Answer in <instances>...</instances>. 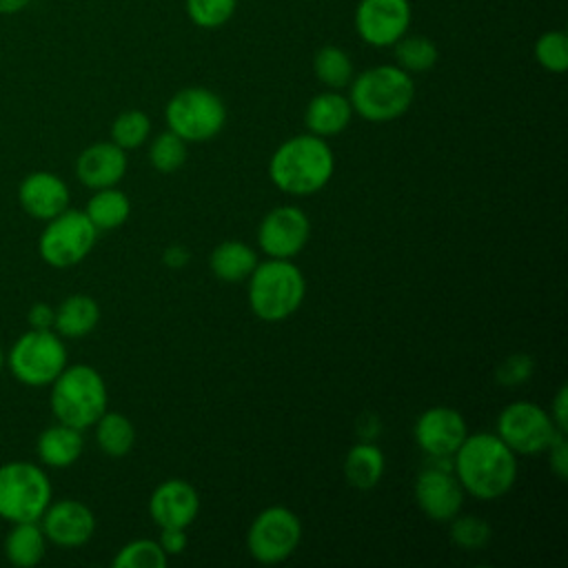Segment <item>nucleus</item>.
<instances>
[{
	"mask_svg": "<svg viewBox=\"0 0 568 568\" xmlns=\"http://www.w3.org/2000/svg\"><path fill=\"white\" fill-rule=\"evenodd\" d=\"M453 473L466 495L493 501L515 486L517 455L497 433H468L453 455Z\"/></svg>",
	"mask_w": 568,
	"mask_h": 568,
	"instance_id": "1",
	"label": "nucleus"
},
{
	"mask_svg": "<svg viewBox=\"0 0 568 568\" xmlns=\"http://www.w3.org/2000/svg\"><path fill=\"white\" fill-rule=\"evenodd\" d=\"M335 173V155L326 138L300 133L284 140L268 160L271 182L288 195H313Z\"/></svg>",
	"mask_w": 568,
	"mask_h": 568,
	"instance_id": "2",
	"label": "nucleus"
},
{
	"mask_svg": "<svg viewBox=\"0 0 568 568\" xmlns=\"http://www.w3.org/2000/svg\"><path fill=\"white\" fill-rule=\"evenodd\" d=\"M346 89L353 113L375 124L402 118L415 100L413 75L397 64L368 67L355 73Z\"/></svg>",
	"mask_w": 568,
	"mask_h": 568,
	"instance_id": "3",
	"label": "nucleus"
},
{
	"mask_svg": "<svg viewBox=\"0 0 568 568\" xmlns=\"http://www.w3.org/2000/svg\"><path fill=\"white\" fill-rule=\"evenodd\" d=\"M49 386V404L55 422L84 430L106 410V382L100 371L89 364H67Z\"/></svg>",
	"mask_w": 568,
	"mask_h": 568,
	"instance_id": "4",
	"label": "nucleus"
},
{
	"mask_svg": "<svg viewBox=\"0 0 568 568\" xmlns=\"http://www.w3.org/2000/svg\"><path fill=\"white\" fill-rule=\"evenodd\" d=\"M248 280V306L264 322L288 320L304 302L306 280L291 260L257 262Z\"/></svg>",
	"mask_w": 568,
	"mask_h": 568,
	"instance_id": "5",
	"label": "nucleus"
},
{
	"mask_svg": "<svg viewBox=\"0 0 568 568\" xmlns=\"http://www.w3.org/2000/svg\"><path fill=\"white\" fill-rule=\"evenodd\" d=\"M51 499L53 488L42 464L24 459L0 464V519L40 521Z\"/></svg>",
	"mask_w": 568,
	"mask_h": 568,
	"instance_id": "6",
	"label": "nucleus"
},
{
	"mask_svg": "<svg viewBox=\"0 0 568 568\" xmlns=\"http://www.w3.org/2000/svg\"><path fill=\"white\" fill-rule=\"evenodd\" d=\"M226 115L224 100L206 87H184L164 106L166 129L184 142L213 140L224 129Z\"/></svg>",
	"mask_w": 568,
	"mask_h": 568,
	"instance_id": "7",
	"label": "nucleus"
},
{
	"mask_svg": "<svg viewBox=\"0 0 568 568\" xmlns=\"http://www.w3.org/2000/svg\"><path fill=\"white\" fill-rule=\"evenodd\" d=\"M24 386H49L67 366V346L53 328L24 331L4 359Z\"/></svg>",
	"mask_w": 568,
	"mask_h": 568,
	"instance_id": "8",
	"label": "nucleus"
},
{
	"mask_svg": "<svg viewBox=\"0 0 568 568\" xmlns=\"http://www.w3.org/2000/svg\"><path fill=\"white\" fill-rule=\"evenodd\" d=\"M98 233L84 211L69 206L47 220L38 237V253L53 268H71L93 251Z\"/></svg>",
	"mask_w": 568,
	"mask_h": 568,
	"instance_id": "9",
	"label": "nucleus"
},
{
	"mask_svg": "<svg viewBox=\"0 0 568 568\" xmlns=\"http://www.w3.org/2000/svg\"><path fill=\"white\" fill-rule=\"evenodd\" d=\"M495 433L515 455H539L546 453L561 430L546 408L528 399H517L499 410Z\"/></svg>",
	"mask_w": 568,
	"mask_h": 568,
	"instance_id": "10",
	"label": "nucleus"
},
{
	"mask_svg": "<svg viewBox=\"0 0 568 568\" xmlns=\"http://www.w3.org/2000/svg\"><path fill=\"white\" fill-rule=\"evenodd\" d=\"M302 541V521L286 506L260 510L246 532V550L260 564H280L288 559Z\"/></svg>",
	"mask_w": 568,
	"mask_h": 568,
	"instance_id": "11",
	"label": "nucleus"
},
{
	"mask_svg": "<svg viewBox=\"0 0 568 568\" xmlns=\"http://www.w3.org/2000/svg\"><path fill=\"white\" fill-rule=\"evenodd\" d=\"M464 488L453 473V457H428L415 479V501L433 521H450L464 506Z\"/></svg>",
	"mask_w": 568,
	"mask_h": 568,
	"instance_id": "12",
	"label": "nucleus"
},
{
	"mask_svg": "<svg viewBox=\"0 0 568 568\" xmlns=\"http://www.w3.org/2000/svg\"><path fill=\"white\" fill-rule=\"evenodd\" d=\"M413 20L410 0H359L353 13L355 33L375 49L393 47L408 33Z\"/></svg>",
	"mask_w": 568,
	"mask_h": 568,
	"instance_id": "13",
	"label": "nucleus"
},
{
	"mask_svg": "<svg viewBox=\"0 0 568 568\" xmlns=\"http://www.w3.org/2000/svg\"><path fill=\"white\" fill-rule=\"evenodd\" d=\"M311 237V220L295 204H280L271 209L257 226V246L268 257L293 260L304 251Z\"/></svg>",
	"mask_w": 568,
	"mask_h": 568,
	"instance_id": "14",
	"label": "nucleus"
},
{
	"mask_svg": "<svg viewBox=\"0 0 568 568\" xmlns=\"http://www.w3.org/2000/svg\"><path fill=\"white\" fill-rule=\"evenodd\" d=\"M413 435L426 457H453L468 435V424L457 408L430 406L417 417Z\"/></svg>",
	"mask_w": 568,
	"mask_h": 568,
	"instance_id": "15",
	"label": "nucleus"
},
{
	"mask_svg": "<svg viewBox=\"0 0 568 568\" xmlns=\"http://www.w3.org/2000/svg\"><path fill=\"white\" fill-rule=\"evenodd\" d=\"M40 528L47 541L62 548H78L93 537L95 515L80 499H51V504L40 517Z\"/></svg>",
	"mask_w": 568,
	"mask_h": 568,
	"instance_id": "16",
	"label": "nucleus"
},
{
	"mask_svg": "<svg viewBox=\"0 0 568 568\" xmlns=\"http://www.w3.org/2000/svg\"><path fill=\"white\" fill-rule=\"evenodd\" d=\"M200 513V495L186 479H164L149 497V515L160 528H186Z\"/></svg>",
	"mask_w": 568,
	"mask_h": 568,
	"instance_id": "17",
	"label": "nucleus"
},
{
	"mask_svg": "<svg viewBox=\"0 0 568 568\" xmlns=\"http://www.w3.org/2000/svg\"><path fill=\"white\" fill-rule=\"evenodd\" d=\"M69 186L67 182L51 171H31L18 184V204L20 209L40 222H47L69 209Z\"/></svg>",
	"mask_w": 568,
	"mask_h": 568,
	"instance_id": "18",
	"label": "nucleus"
},
{
	"mask_svg": "<svg viewBox=\"0 0 568 568\" xmlns=\"http://www.w3.org/2000/svg\"><path fill=\"white\" fill-rule=\"evenodd\" d=\"M126 151L118 144L109 142H93L80 151L75 158V178L87 189H106L118 186V182L126 173Z\"/></svg>",
	"mask_w": 568,
	"mask_h": 568,
	"instance_id": "19",
	"label": "nucleus"
},
{
	"mask_svg": "<svg viewBox=\"0 0 568 568\" xmlns=\"http://www.w3.org/2000/svg\"><path fill=\"white\" fill-rule=\"evenodd\" d=\"M353 106L348 102V95L335 89H326L315 93L304 111V124L308 133L320 138H331L342 133L351 120H353Z\"/></svg>",
	"mask_w": 568,
	"mask_h": 568,
	"instance_id": "20",
	"label": "nucleus"
},
{
	"mask_svg": "<svg viewBox=\"0 0 568 568\" xmlns=\"http://www.w3.org/2000/svg\"><path fill=\"white\" fill-rule=\"evenodd\" d=\"M84 450L82 430L55 422L47 426L36 439V455L42 466L49 468H69L73 466Z\"/></svg>",
	"mask_w": 568,
	"mask_h": 568,
	"instance_id": "21",
	"label": "nucleus"
},
{
	"mask_svg": "<svg viewBox=\"0 0 568 568\" xmlns=\"http://www.w3.org/2000/svg\"><path fill=\"white\" fill-rule=\"evenodd\" d=\"M100 322V306L91 295L73 293L55 306L53 331L67 339H80L93 333Z\"/></svg>",
	"mask_w": 568,
	"mask_h": 568,
	"instance_id": "22",
	"label": "nucleus"
},
{
	"mask_svg": "<svg viewBox=\"0 0 568 568\" xmlns=\"http://www.w3.org/2000/svg\"><path fill=\"white\" fill-rule=\"evenodd\" d=\"M2 550L7 561L16 568L38 566L47 555V537L40 528V521L11 524V530L4 535Z\"/></svg>",
	"mask_w": 568,
	"mask_h": 568,
	"instance_id": "23",
	"label": "nucleus"
},
{
	"mask_svg": "<svg viewBox=\"0 0 568 568\" xmlns=\"http://www.w3.org/2000/svg\"><path fill=\"white\" fill-rule=\"evenodd\" d=\"M384 470H386L384 453L371 439L353 444L344 457V477L351 486L359 490L375 488L384 477Z\"/></svg>",
	"mask_w": 568,
	"mask_h": 568,
	"instance_id": "24",
	"label": "nucleus"
},
{
	"mask_svg": "<svg viewBox=\"0 0 568 568\" xmlns=\"http://www.w3.org/2000/svg\"><path fill=\"white\" fill-rule=\"evenodd\" d=\"M255 264H257L255 251L240 240H224L209 255V268L222 282L246 280L253 273Z\"/></svg>",
	"mask_w": 568,
	"mask_h": 568,
	"instance_id": "25",
	"label": "nucleus"
},
{
	"mask_svg": "<svg viewBox=\"0 0 568 568\" xmlns=\"http://www.w3.org/2000/svg\"><path fill=\"white\" fill-rule=\"evenodd\" d=\"M84 213L98 231H113L129 220L131 202L126 193L115 186L95 189L84 206Z\"/></svg>",
	"mask_w": 568,
	"mask_h": 568,
	"instance_id": "26",
	"label": "nucleus"
},
{
	"mask_svg": "<svg viewBox=\"0 0 568 568\" xmlns=\"http://www.w3.org/2000/svg\"><path fill=\"white\" fill-rule=\"evenodd\" d=\"M95 426V444L109 457H124L131 453L135 444V426L133 422L115 410H104Z\"/></svg>",
	"mask_w": 568,
	"mask_h": 568,
	"instance_id": "27",
	"label": "nucleus"
},
{
	"mask_svg": "<svg viewBox=\"0 0 568 568\" xmlns=\"http://www.w3.org/2000/svg\"><path fill=\"white\" fill-rule=\"evenodd\" d=\"M313 73L326 89L342 91L351 84L355 67L351 55L342 47L324 44L313 55Z\"/></svg>",
	"mask_w": 568,
	"mask_h": 568,
	"instance_id": "28",
	"label": "nucleus"
},
{
	"mask_svg": "<svg viewBox=\"0 0 568 568\" xmlns=\"http://www.w3.org/2000/svg\"><path fill=\"white\" fill-rule=\"evenodd\" d=\"M393 53H395V64L410 75L430 71L439 60L437 44L430 38L417 36V33L402 36L393 44Z\"/></svg>",
	"mask_w": 568,
	"mask_h": 568,
	"instance_id": "29",
	"label": "nucleus"
},
{
	"mask_svg": "<svg viewBox=\"0 0 568 568\" xmlns=\"http://www.w3.org/2000/svg\"><path fill=\"white\" fill-rule=\"evenodd\" d=\"M151 135V118L140 109H126L111 122V142L124 151L142 146Z\"/></svg>",
	"mask_w": 568,
	"mask_h": 568,
	"instance_id": "30",
	"label": "nucleus"
},
{
	"mask_svg": "<svg viewBox=\"0 0 568 568\" xmlns=\"http://www.w3.org/2000/svg\"><path fill=\"white\" fill-rule=\"evenodd\" d=\"M111 564L113 568H166L169 555L155 539H133L115 552Z\"/></svg>",
	"mask_w": 568,
	"mask_h": 568,
	"instance_id": "31",
	"label": "nucleus"
},
{
	"mask_svg": "<svg viewBox=\"0 0 568 568\" xmlns=\"http://www.w3.org/2000/svg\"><path fill=\"white\" fill-rule=\"evenodd\" d=\"M149 162L158 173H173L186 162V142L173 131L158 133L149 144Z\"/></svg>",
	"mask_w": 568,
	"mask_h": 568,
	"instance_id": "32",
	"label": "nucleus"
},
{
	"mask_svg": "<svg viewBox=\"0 0 568 568\" xmlns=\"http://www.w3.org/2000/svg\"><path fill=\"white\" fill-rule=\"evenodd\" d=\"M240 0H184L186 18L206 31L224 27L237 9Z\"/></svg>",
	"mask_w": 568,
	"mask_h": 568,
	"instance_id": "33",
	"label": "nucleus"
},
{
	"mask_svg": "<svg viewBox=\"0 0 568 568\" xmlns=\"http://www.w3.org/2000/svg\"><path fill=\"white\" fill-rule=\"evenodd\" d=\"M535 60L548 73H564L568 69V36L559 29L544 31L535 40Z\"/></svg>",
	"mask_w": 568,
	"mask_h": 568,
	"instance_id": "34",
	"label": "nucleus"
},
{
	"mask_svg": "<svg viewBox=\"0 0 568 568\" xmlns=\"http://www.w3.org/2000/svg\"><path fill=\"white\" fill-rule=\"evenodd\" d=\"M490 526L477 515H455L450 519V539L457 548L479 550L490 541Z\"/></svg>",
	"mask_w": 568,
	"mask_h": 568,
	"instance_id": "35",
	"label": "nucleus"
},
{
	"mask_svg": "<svg viewBox=\"0 0 568 568\" xmlns=\"http://www.w3.org/2000/svg\"><path fill=\"white\" fill-rule=\"evenodd\" d=\"M532 368H535V362L530 355L526 353H513L508 355L495 371V379L501 384V386H519L524 384L530 375H532Z\"/></svg>",
	"mask_w": 568,
	"mask_h": 568,
	"instance_id": "36",
	"label": "nucleus"
},
{
	"mask_svg": "<svg viewBox=\"0 0 568 568\" xmlns=\"http://www.w3.org/2000/svg\"><path fill=\"white\" fill-rule=\"evenodd\" d=\"M548 453V464L550 470L557 479H566L568 477V450H566V433H559L552 444L546 448Z\"/></svg>",
	"mask_w": 568,
	"mask_h": 568,
	"instance_id": "37",
	"label": "nucleus"
},
{
	"mask_svg": "<svg viewBox=\"0 0 568 568\" xmlns=\"http://www.w3.org/2000/svg\"><path fill=\"white\" fill-rule=\"evenodd\" d=\"M186 528H160V546L162 550L169 555V557H175V555H182L186 550V544H189V537L184 532Z\"/></svg>",
	"mask_w": 568,
	"mask_h": 568,
	"instance_id": "38",
	"label": "nucleus"
},
{
	"mask_svg": "<svg viewBox=\"0 0 568 568\" xmlns=\"http://www.w3.org/2000/svg\"><path fill=\"white\" fill-rule=\"evenodd\" d=\"M53 320H55V308L47 302H36L27 311V322L31 328H53Z\"/></svg>",
	"mask_w": 568,
	"mask_h": 568,
	"instance_id": "39",
	"label": "nucleus"
},
{
	"mask_svg": "<svg viewBox=\"0 0 568 568\" xmlns=\"http://www.w3.org/2000/svg\"><path fill=\"white\" fill-rule=\"evenodd\" d=\"M550 417H552L555 426H557L561 433H566V428H568V426H566V424H568V388H566V384L559 386L557 395L552 397Z\"/></svg>",
	"mask_w": 568,
	"mask_h": 568,
	"instance_id": "40",
	"label": "nucleus"
},
{
	"mask_svg": "<svg viewBox=\"0 0 568 568\" xmlns=\"http://www.w3.org/2000/svg\"><path fill=\"white\" fill-rule=\"evenodd\" d=\"M191 260V253L184 244H169L162 253V262L169 266V268H184Z\"/></svg>",
	"mask_w": 568,
	"mask_h": 568,
	"instance_id": "41",
	"label": "nucleus"
},
{
	"mask_svg": "<svg viewBox=\"0 0 568 568\" xmlns=\"http://www.w3.org/2000/svg\"><path fill=\"white\" fill-rule=\"evenodd\" d=\"M31 0H0V13L2 16H13V13H20L22 9L29 7Z\"/></svg>",
	"mask_w": 568,
	"mask_h": 568,
	"instance_id": "42",
	"label": "nucleus"
},
{
	"mask_svg": "<svg viewBox=\"0 0 568 568\" xmlns=\"http://www.w3.org/2000/svg\"><path fill=\"white\" fill-rule=\"evenodd\" d=\"M4 359H7V355H4V351L0 348V371H2V366H4Z\"/></svg>",
	"mask_w": 568,
	"mask_h": 568,
	"instance_id": "43",
	"label": "nucleus"
}]
</instances>
